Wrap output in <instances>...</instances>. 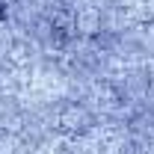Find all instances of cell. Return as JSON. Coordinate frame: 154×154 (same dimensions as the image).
I'll return each instance as SVG.
<instances>
[{
    "label": "cell",
    "mask_w": 154,
    "mask_h": 154,
    "mask_svg": "<svg viewBox=\"0 0 154 154\" xmlns=\"http://www.w3.org/2000/svg\"><path fill=\"white\" fill-rule=\"evenodd\" d=\"M51 33L57 42H68L74 33V12H68V9H54L51 12Z\"/></svg>",
    "instance_id": "obj_2"
},
{
    "label": "cell",
    "mask_w": 154,
    "mask_h": 154,
    "mask_svg": "<svg viewBox=\"0 0 154 154\" xmlns=\"http://www.w3.org/2000/svg\"><path fill=\"white\" fill-rule=\"evenodd\" d=\"M101 30V15L95 9H77L74 12V33L77 36H95Z\"/></svg>",
    "instance_id": "obj_3"
},
{
    "label": "cell",
    "mask_w": 154,
    "mask_h": 154,
    "mask_svg": "<svg viewBox=\"0 0 154 154\" xmlns=\"http://www.w3.org/2000/svg\"><path fill=\"white\" fill-rule=\"evenodd\" d=\"M89 125H92V116L86 107H80V104H65L62 110L57 113V131L68 136H77L83 134V131H89Z\"/></svg>",
    "instance_id": "obj_1"
}]
</instances>
